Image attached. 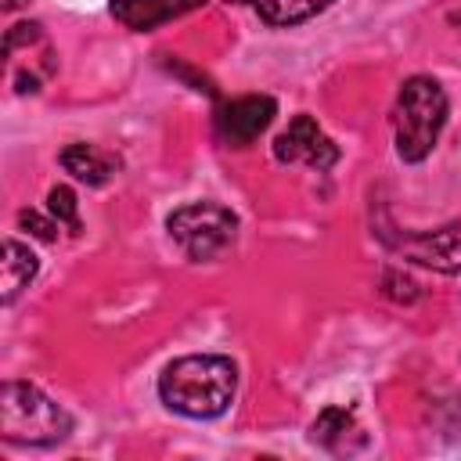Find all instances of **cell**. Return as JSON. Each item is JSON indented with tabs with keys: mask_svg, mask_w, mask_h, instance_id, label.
I'll return each instance as SVG.
<instances>
[{
	"mask_svg": "<svg viewBox=\"0 0 461 461\" xmlns=\"http://www.w3.org/2000/svg\"><path fill=\"white\" fill-rule=\"evenodd\" d=\"M382 292L389 295V299H396V303H414L421 292H418V285L407 277V274H400V270H385L382 274Z\"/></svg>",
	"mask_w": 461,
	"mask_h": 461,
	"instance_id": "cell-14",
	"label": "cell"
},
{
	"mask_svg": "<svg viewBox=\"0 0 461 461\" xmlns=\"http://www.w3.org/2000/svg\"><path fill=\"white\" fill-rule=\"evenodd\" d=\"M277 115V101L270 94H245V97H234V101H223L216 108V137L227 144V148H249Z\"/></svg>",
	"mask_w": 461,
	"mask_h": 461,
	"instance_id": "cell-6",
	"label": "cell"
},
{
	"mask_svg": "<svg viewBox=\"0 0 461 461\" xmlns=\"http://www.w3.org/2000/svg\"><path fill=\"white\" fill-rule=\"evenodd\" d=\"M29 0H4V11H18V7H25Z\"/></svg>",
	"mask_w": 461,
	"mask_h": 461,
	"instance_id": "cell-17",
	"label": "cell"
},
{
	"mask_svg": "<svg viewBox=\"0 0 461 461\" xmlns=\"http://www.w3.org/2000/svg\"><path fill=\"white\" fill-rule=\"evenodd\" d=\"M36 270H40L36 252L29 245H22L18 238H4V263H0V288H4L0 299H4V306H11L22 288H29Z\"/></svg>",
	"mask_w": 461,
	"mask_h": 461,
	"instance_id": "cell-9",
	"label": "cell"
},
{
	"mask_svg": "<svg viewBox=\"0 0 461 461\" xmlns=\"http://www.w3.org/2000/svg\"><path fill=\"white\" fill-rule=\"evenodd\" d=\"M274 158L277 162H306L310 169L324 173L339 162V144L317 126L313 115H295L288 130L274 137Z\"/></svg>",
	"mask_w": 461,
	"mask_h": 461,
	"instance_id": "cell-7",
	"label": "cell"
},
{
	"mask_svg": "<svg viewBox=\"0 0 461 461\" xmlns=\"http://www.w3.org/2000/svg\"><path fill=\"white\" fill-rule=\"evenodd\" d=\"M40 40V25L36 22H18L4 32V54H14L18 43H36Z\"/></svg>",
	"mask_w": 461,
	"mask_h": 461,
	"instance_id": "cell-16",
	"label": "cell"
},
{
	"mask_svg": "<svg viewBox=\"0 0 461 461\" xmlns=\"http://www.w3.org/2000/svg\"><path fill=\"white\" fill-rule=\"evenodd\" d=\"M205 7V0H112L108 11L119 25H126L130 32H151L180 14H191Z\"/></svg>",
	"mask_w": 461,
	"mask_h": 461,
	"instance_id": "cell-8",
	"label": "cell"
},
{
	"mask_svg": "<svg viewBox=\"0 0 461 461\" xmlns=\"http://www.w3.org/2000/svg\"><path fill=\"white\" fill-rule=\"evenodd\" d=\"M353 436H360V425H357L353 411H349V407H339V403L324 407V411L313 418V425H310V443H317V447H324V450H331V454L349 450V439H353Z\"/></svg>",
	"mask_w": 461,
	"mask_h": 461,
	"instance_id": "cell-11",
	"label": "cell"
},
{
	"mask_svg": "<svg viewBox=\"0 0 461 461\" xmlns=\"http://www.w3.org/2000/svg\"><path fill=\"white\" fill-rule=\"evenodd\" d=\"M18 223H22L29 234H36L40 241H54V238H58V227H61L58 220H47V216H40L36 209H22V212H18Z\"/></svg>",
	"mask_w": 461,
	"mask_h": 461,
	"instance_id": "cell-15",
	"label": "cell"
},
{
	"mask_svg": "<svg viewBox=\"0 0 461 461\" xmlns=\"http://www.w3.org/2000/svg\"><path fill=\"white\" fill-rule=\"evenodd\" d=\"M76 205H79V202H76V191H72V187L58 184V187L47 191V209H50V216H54L61 227H68V234H79V230H83Z\"/></svg>",
	"mask_w": 461,
	"mask_h": 461,
	"instance_id": "cell-13",
	"label": "cell"
},
{
	"mask_svg": "<svg viewBox=\"0 0 461 461\" xmlns=\"http://www.w3.org/2000/svg\"><path fill=\"white\" fill-rule=\"evenodd\" d=\"M72 432L68 411L32 382H4L0 436L18 447H54Z\"/></svg>",
	"mask_w": 461,
	"mask_h": 461,
	"instance_id": "cell-3",
	"label": "cell"
},
{
	"mask_svg": "<svg viewBox=\"0 0 461 461\" xmlns=\"http://www.w3.org/2000/svg\"><path fill=\"white\" fill-rule=\"evenodd\" d=\"M447 90L432 76H411L403 79L396 104H393V137L396 155L403 162H425L447 126Z\"/></svg>",
	"mask_w": 461,
	"mask_h": 461,
	"instance_id": "cell-2",
	"label": "cell"
},
{
	"mask_svg": "<svg viewBox=\"0 0 461 461\" xmlns=\"http://www.w3.org/2000/svg\"><path fill=\"white\" fill-rule=\"evenodd\" d=\"M378 238L418 267L439 274L461 270V220H450L436 230H403V234H393V227H378Z\"/></svg>",
	"mask_w": 461,
	"mask_h": 461,
	"instance_id": "cell-5",
	"label": "cell"
},
{
	"mask_svg": "<svg viewBox=\"0 0 461 461\" xmlns=\"http://www.w3.org/2000/svg\"><path fill=\"white\" fill-rule=\"evenodd\" d=\"M234 4H249L274 29H292V25H303L313 14L328 11L335 0H234Z\"/></svg>",
	"mask_w": 461,
	"mask_h": 461,
	"instance_id": "cell-12",
	"label": "cell"
},
{
	"mask_svg": "<svg viewBox=\"0 0 461 461\" xmlns=\"http://www.w3.org/2000/svg\"><path fill=\"white\" fill-rule=\"evenodd\" d=\"M61 169L65 173H72L79 184H90V187H101V184H108L112 180V173H115V158L112 155H104L101 148H94V144H83V140H76V144H68L65 151H61Z\"/></svg>",
	"mask_w": 461,
	"mask_h": 461,
	"instance_id": "cell-10",
	"label": "cell"
},
{
	"mask_svg": "<svg viewBox=\"0 0 461 461\" xmlns=\"http://www.w3.org/2000/svg\"><path fill=\"white\" fill-rule=\"evenodd\" d=\"M238 393V367L223 353H187L162 367L158 400L191 421L220 418Z\"/></svg>",
	"mask_w": 461,
	"mask_h": 461,
	"instance_id": "cell-1",
	"label": "cell"
},
{
	"mask_svg": "<svg viewBox=\"0 0 461 461\" xmlns=\"http://www.w3.org/2000/svg\"><path fill=\"white\" fill-rule=\"evenodd\" d=\"M166 230L184 249L187 259L205 263L234 245L238 216L220 202H187L166 216Z\"/></svg>",
	"mask_w": 461,
	"mask_h": 461,
	"instance_id": "cell-4",
	"label": "cell"
}]
</instances>
